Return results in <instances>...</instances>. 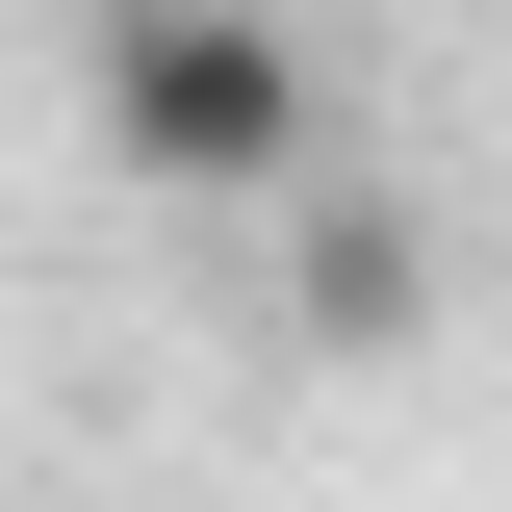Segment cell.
Returning a JSON list of instances; mask_svg holds the SVG:
<instances>
[{
  "label": "cell",
  "instance_id": "6da1fadb",
  "mask_svg": "<svg viewBox=\"0 0 512 512\" xmlns=\"http://www.w3.org/2000/svg\"><path fill=\"white\" fill-rule=\"evenodd\" d=\"M103 154L154 205H308L333 180V77L282 0H128L103 26Z\"/></svg>",
  "mask_w": 512,
  "mask_h": 512
},
{
  "label": "cell",
  "instance_id": "7a4b0ae2",
  "mask_svg": "<svg viewBox=\"0 0 512 512\" xmlns=\"http://www.w3.org/2000/svg\"><path fill=\"white\" fill-rule=\"evenodd\" d=\"M308 333H410V205H308Z\"/></svg>",
  "mask_w": 512,
  "mask_h": 512
}]
</instances>
